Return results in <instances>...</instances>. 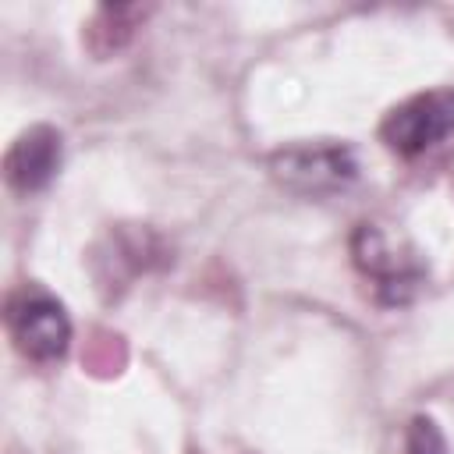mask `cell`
<instances>
[{
	"instance_id": "obj_1",
	"label": "cell",
	"mask_w": 454,
	"mask_h": 454,
	"mask_svg": "<svg viewBox=\"0 0 454 454\" xmlns=\"http://www.w3.org/2000/svg\"><path fill=\"white\" fill-rule=\"evenodd\" d=\"M454 131V92L450 89H433L404 99L387 114L380 124L383 142L397 156H419L433 145H440Z\"/></svg>"
},
{
	"instance_id": "obj_2",
	"label": "cell",
	"mask_w": 454,
	"mask_h": 454,
	"mask_svg": "<svg viewBox=\"0 0 454 454\" xmlns=\"http://www.w3.org/2000/svg\"><path fill=\"white\" fill-rule=\"evenodd\" d=\"M7 326H11L18 351L35 362L60 358L71 340V323L60 301H53L46 291H28V287L18 291L7 301Z\"/></svg>"
},
{
	"instance_id": "obj_3",
	"label": "cell",
	"mask_w": 454,
	"mask_h": 454,
	"mask_svg": "<svg viewBox=\"0 0 454 454\" xmlns=\"http://www.w3.org/2000/svg\"><path fill=\"white\" fill-rule=\"evenodd\" d=\"M273 177L284 181L294 192L305 195H323V192H337L348 188L358 174V163L351 156V149L344 145H294L284 149L270 160Z\"/></svg>"
},
{
	"instance_id": "obj_4",
	"label": "cell",
	"mask_w": 454,
	"mask_h": 454,
	"mask_svg": "<svg viewBox=\"0 0 454 454\" xmlns=\"http://www.w3.org/2000/svg\"><path fill=\"white\" fill-rule=\"evenodd\" d=\"M57 167H60V135L46 124H35L25 135H18V142L4 156L7 184L21 195L46 188L53 181Z\"/></svg>"
},
{
	"instance_id": "obj_5",
	"label": "cell",
	"mask_w": 454,
	"mask_h": 454,
	"mask_svg": "<svg viewBox=\"0 0 454 454\" xmlns=\"http://www.w3.org/2000/svg\"><path fill=\"white\" fill-rule=\"evenodd\" d=\"M355 262L380 284V287H394V298H397V287H411L415 284V270L390 248V241L376 231V227H358L355 234Z\"/></svg>"
},
{
	"instance_id": "obj_6",
	"label": "cell",
	"mask_w": 454,
	"mask_h": 454,
	"mask_svg": "<svg viewBox=\"0 0 454 454\" xmlns=\"http://www.w3.org/2000/svg\"><path fill=\"white\" fill-rule=\"evenodd\" d=\"M408 454H443V436L436 433V426H433V422L419 419V422L411 426Z\"/></svg>"
}]
</instances>
